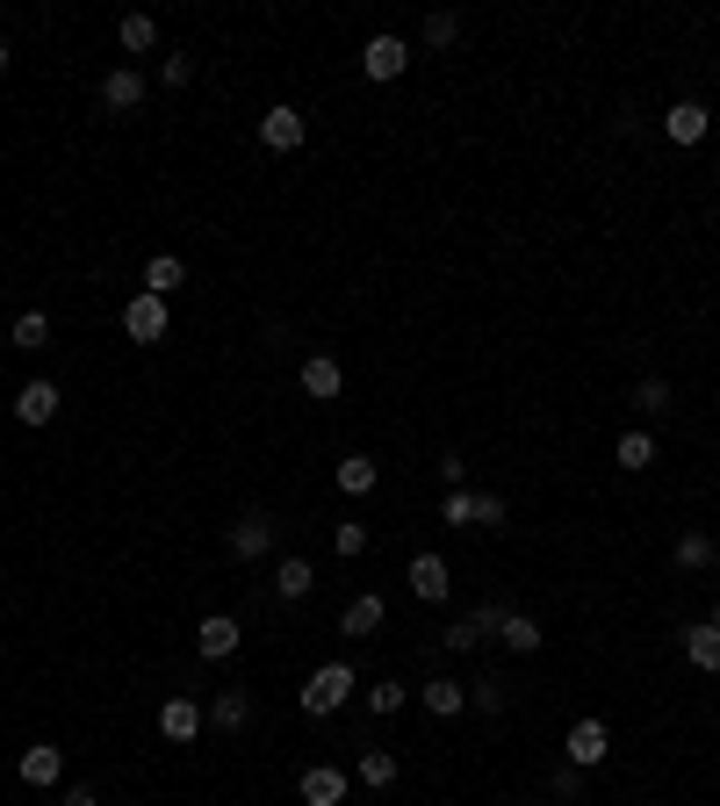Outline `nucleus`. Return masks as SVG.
I'll return each instance as SVG.
<instances>
[{
    "label": "nucleus",
    "instance_id": "f257e3e1",
    "mask_svg": "<svg viewBox=\"0 0 720 806\" xmlns=\"http://www.w3.org/2000/svg\"><path fill=\"white\" fill-rule=\"evenodd\" d=\"M354 691H361V670H354V663H325V670L303 684V713H317V720H325V713H339Z\"/></svg>",
    "mask_w": 720,
    "mask_h": 806
},
{
    "label": "nucleus",
    "instance_id": "f03ea898",
    "mask_svg": "<svg viewBox=\"0 0 720 806\" xmlns=\"http://www.w3.org/2000/svg\"><path fill=\"white\" fill-rule=\"evenodd\" d=\"M497 627H504V605H476L469 619H454V627L440 634V648H447V656H476V648H483Z\"/></svg>",
    "mask_w": 720,
    "mask_h": 806
},
{
    "label": "nucleus",
    "instance_id": "7ed1b4c3",
    "mask_svg": "<svg viewBox=\"0 0 720 806\" xmlns=\"http://www.w3.org/2000/svg\"><path fill=\"white\" fill-rule=\"evenodd\" d=\"M122 331H130L137 346H159L166 339V296H145V288H137V296L122 302Z\"/></svg>",
    "mask_w": 720,
    "mask_h": 806
},
{
    "label": "nucleus",
    "instance_id": "20e7f679",
    "mask_svg": "<svg viewBox=\"0 0 720 806\" xmlns=\"http://www.w3.org/2000/svg\"><path fill=\"white\" fill-rule=\"evenodd\" d=\"M562 756H570L576 770H599L605 756H612V735H605V720H576L570 735H562Z\"/></svg>",
    "mask_w": 720,
    "mask_h": 806
},
{
    "label": "nucleus",
    "instance_id": "39448f33",
    "mask_svg": "<svg viewBox=\"0 0 720 806\" xmlns=\"http://www.w3.org/2000/svg\"><path fill=\"white\" fill-rule=\"evenodd\" d=\"M404 66H411V43L404 37H367L361 43V72H367V80H404Z\"/></svg>",
    "mask_w": 720,
    "mask_h": 806
},
{
    "label": "nucleus",
    "instance_id": "423d86ee",
    "mask_svg": "<svg viewBox=\"0 0 720 806\" xmlns=\"http://www.w3.org/2000/svg\"><path fill=\"white\" fill-rule=\"evenodd\" d=\"M259 145H267V151H303V109L274 101V109L259 116Z\"/></svg>",
    "mask_w": 720,
    "mask_h": 806
},
{
    "label": "nucleus",
    "instance_id": "0eeeda50",
    "mask_svg": "<svg viewBox=\"0 0 720 806\" xmlns=\"http://www.w3.org/2000/svg\"><path fill=\"white\" fill-rule=\"evenodd\" d=\"M238 641H245V627H238V619H231V613H209V619H203V627H195V648H203V656H209V663H224V656H238Z\"/></svg>",
    "mask_w": 720,
    "mask_h": 806
},
{
    "label": "nucleus",
    "instance_id": "6e6552de",
    "mask_svg": "<svg viewBox=\"0 0 720 806\" xmlns=\"http://www.w3.org/2000/svg\"><path fill=\"white\" fill-rule=\"evenodd\" d=\"M411 590H418V598L425 605H440V598H447V590H454V576H447V555H411Z\"/></svg>",
    "mask_w": 720,
    "mask_h": 806
},
{
    "label": "nucleus",
    "instance_id": "1a4fd4ad",
    "mask_svg": "<svg viewBox=\"0 0 720 806\" xmlns=\"http://www.w3.org/2000/svg\"><path fill=\"white\" fill-rule=\"evenodd\" d=\"M14 778H22V785H58V778H66V749H58V742H37V749H22Z\"/></svg>",
    "mask_w": 720,
    "mask_h": 806
},
{
    "label": "nucleus",
    "instance_id": "9d476101",
    "mask_svg": "<svg viewBox=\"0 0 720 806\" xmlns=\"http://www.w3.org/2000/svg\"><path fill=\"white\" fill-rule=\"evenodd\" d=\"M339 389H346V368H339V360H332V354H310V360H303V397L332 404V397H339Z\"/></svg>",
    "mask_w": 720,
    "mask_h": 806
},
{
    "label": "nucleus",
    "instance_id": "9b49d317",
    "mask_svg": "<svg viewBox=\"0 0 720 806\" xmlns=\"http://www.w3.org/2000/svg\"><path fill=\"white\" fill-rule=\"evenodd\" d=\"M707 123H713V116L699 109V101H670V109H663L670 145H707Z\"/></svg>",
    "mask_w": 720,
    "mask_h": 806
},
{
    "label": "nucleus",
    "instance_id": "f8f14e48",
    "mask_svg": "<svg viewBox=\"0 0 720 806\" xmlns=\"http://www.w3.org/2000/svg\"><path fill=\"white\" fill-rule=\"evenodd\" d=\"M267 547H274V519H267V511H245V519L231 526V555L238 561H259Z\"/></svg>",
    "mask_w": 720,
    "mask_h": 806
},
{
    "label": "nucleus",
    "instance_id": "ddd939ff",
    "mask_svg": "<svg viewBox=\"0 0 720 806\" xmlns=\"http://www.w3.org/2000/svg\"><path fill=\"white\" fill-rule=\"evenodd\" d=\"M14 418L22 425H51L58 418V382H22L14 389Z\"/></svg>",
    "mask_w": 720,
    "mask_h": 806
},
{
    "label": "nucleus",
    "instance_id": "4468645a",
    "mask_svg": "<svg viewBox=\"0 0 720 806\" xmlns=\"http://www.w3.org/2000/svg\"><path fill=\"white\" fill-rule=\"evenodd\" d=\"M159 735L166 742H195L203 735V706H195V698H166L159 706Z\"/></svg>",
    "mask_w": 720,
    "mask_h": 806
},
{
    "label": "nucleus",
    "instance_id": "2eb2a0df",
    "mask_svg": "<svg viewBox=\"0 0 720 806\" xmlns=\"http://www.w3.org/2000/svg\"><path fill=\"white\" fill-rule=\"evenodd\" d=\"M101 101H109L116 116H130L137 101H145V72H137V66H116L109 80H101Z\"/></svg>",
    "mask_w": 720,
    "mask_h": 806
},
{
    "label": "nucleus",
    "instance_id": "dca6fc26",
    "mask_svg": "<svg viewBox=\"0 0 720 806\" xmlns=\"http://www.w3.org/2000/svg\"><path fill=\"white\" fill-rule=\"evenodd\" d=\"M339 799H346V770H332V764L303 770V806H339Z\"/></svg>",
    "mask_w": 720,
    "mask_h": 806
},
{
    "label": "nucleus",
    "instance_id": "f3484780",
    "mask_svg": "<svg viewBox=\"0 0 720 806\" xmlns=\"http://www.w3.org/2000/svg\"><path fill=\"white\" fill-rule=\"evenodd\" d=\"M684 663H692V670H720V627L713 619H699V627H684Z\"/></svg>",
    "mask_w": 720,
    "mask_h": 806
},
{
    "label": "nucleus",
    "instance_id": "a211bd4d",
    "mask_svg": "<svg viewBox=\"0 0 720 806\" xmlns=\"http://www.w3.org/2000/svg\"><path fill=\"white\" fill-rule=\"evenodd\" d=\"M310 584H317V569H310L303 555H288L282 569H274V598H288V605H296V598H310Z\"/></svg>",
    "mask_w": 720,
    "mask_h": 806
},
{
    "label": "nucleus",
    "instance_id": "6ab92c4d",
    "mask_svg": "<svg viewBox=\"0 0 720 806\" xmlns=\"http://www.w3.org/2000/svg\"><path fill=\"white\" fill-rule=\"evenodd\" d=\"M425 713H440V720H454V713H462L469 706V684H454V677H433V684H425Z\"/></svg>",
    "mask_w": 720,
    "mask_h": 806
},
{
    "label": "nucleus",
    "instance_id": "aec40b11",
    "mask_svg": "<svg viewBox=\"0 0 720 806\" xmlns=\"http://www.w3.org/2000/svg\"><path fill=\"white\" fill-rule=\"evenodd\" d=\"M382 613H389V605H382V598H375V590H361V598H354V605H346V619H339V634H354V641H361V634H375V627H382Z\"/></svg>",
    "mask_w": 720,
    "mask_h": 806
},
{
    "label": "nucleus",
    "instance_id": "412c9836",
    "mask_svg": "<svg viewBox=\"0 0 720 806\" xmlns=\"http://www.w3.org/2000/svg\"><path fill=\"white\" fill-rule=\"evenodd\" d=\"M180 281H188V260H174V252H159V260L145 267V296H174Z\"/></svg>",
    "mask_w": 720,
    "mask_h": 806
},
{
    "label": "nucleus",
    "instance_id": "4be33fe9",
    "mask_svg": "<svg viewBox=\"0 0 720 806\" xmlns=\"http://www.w3.org/2000/svg\"><path fill=\"white\" fill-rule=\"evenodd\" d=\"M375 482H382V468L367 461V454H346V461H339V490H346V497H367Z\"/></svg>",
    "mask_w": 720,
    "mask_h": 806
},
{
    "label": "nucleus",
    "instance_id": "5701e85b",
    "mask_svg": "<svg viewBox=\"0 0 720 806\" xmlns=\"http://www.w3.org/2000/svg\"><path fill=\"white\" fill-rule=\"evenodd\" d=\"M116 43H122V51H151V43H159V22H151V14H122V22H116Z\"/></svg>",
    "mask_w": 720,
    "mask_h": 806
},
{
    "label": "nucleus",
    "instance_id": "b1692460",
    "mask_svg": "<svg viewBox=\"0 0 720 806\" xmlns=\"http://www.w3.org/2000/svg\"><path fill=\"white\" fill-rule=\"evenodd\" d=\"M497 641L512 648V656H533V648H541V627H533L526 613H504V627H497Z\"/></svg>",
    "mask_w": 720,
    "mask_h": 806
},
{
    "label": "nucleus",
    "instance_id": "393cba45",
    "mask_svg": "<svg viewBox=\"0 0 720 806\" xmlns=\"http://www.w3.org/2000/svg\"><path fill=\"white\" fill-rule=\"evenodd\" d=\"M612 461H620L627 476H641V468H655V439L649 432H627L620 447H612Z\"/></svg>",
    "mask_w": 720,
    "mask_h": 806
},
{
    "label": "nucleus",
    "instance_id": "a878e982",
    "mask_svg": "<svg viewBox=\"0 0 720 806\" xmlns=\"http://www.w3.org/2000/svg\"><path fill=\"white\" fill-rule=\"evenodd\" d=\"M361 785L367 793H389L396 785V756L389 749H361Z\"/></svg>",
    "mask_w": 720,
    "mask_h": 806
},
{
    "label": "nucleus",
    "instance_id": "bb28decb",
    "mask_svg": "<svg viewBox=\"0 0 720 806\" xmlns=\"http://www.w3.org/2000/svg\"><path fill=\"white\" fill-rule=\"evenodd\" d=\"M209 720H217L224 735H238V727L253 720V698H245V691H217V706H209Z\"/></svg>",
    "mask_w": 720,
    "mask_h": 806
},
{
    "label": "nucleus",
    "instance_id": "cd10ccee",
    "mask_svg": "<svg viewBox=\"0 0 720 806\" xmlns=\"http://www.w3.org/2000/svg\"><path fill=\"white\" fill-rule=\"evenodd\" d=\"M404 698H411V691H404V684H396V677H382V684H367V706H375V713H382V720H389V713H404Z\"/></svg>",
    "mask_w": 720,
    "mask_h": 806
},
{
    "label": "nucleus",
    "instance_id": "c85d7f7f",
    "mask_svg": "<svg viewBox=\"0 0 720 806\" xmlns=\"http://www.w3.org/2000/svg\"><path fill=\"white\" fill-rule=\"evenodd\" d=\"M43 339H51V325H43V310H22V317H14V346H22V354H37Z\"/></svg>",
    "mask_w": 720,
    "mask_h": 806
},
{
    "label": "nucleus",
    "instance_id": "c756f323",
    "mask_svg": "<svg viewBox=\"0 0 720 806\" xmlns=\"http://www.w3.org/2000/svg\"><path fill=\"white\" fill-rule=\"evenodd\" d=\"M678 561H684V569H707V561H713V540L707 534H684L678 540Z\"/></svg>",
    "mask_w": 720,
    "mask_h": 806
},
{
    "label": "nucleus",
    "instance_id": "7c9ffc66",
    "mask_svg": "<svg viewBox=\"0 0 720 806\" xmlns=\"http://www.w3.org/2000/svg\"><path fill=\"white\" fill-rule=\"evenodd\" d=\"M634 404L649 410V418H655V410H670V382H663V375H649V382L634 389Z\"/></svg>",
    "mask_w": 720,
    "mask_h": 806
},
{
    "label": "nucleus",
    "instance_id": "2f4dec72",
    "mask_svg": "<svg viewBox=\"0 0 720 806\" xmlns=\"http://www.w3.org/2000/svg\"><path fill=\"white\" fill-rule=\"evenodd\" d=\"M469 497H476V511H469L476 526H504V497L497 490H469Z\"/></svg>",
    "mask_w": 720,
    "mask_h": 806
},
{
    "label": "nucleus",
    "instance_id": "473e14b6",
    "mask_svg": "<svg viewBox=\"0 0 720 806\" xmlns=\"http://www.w3.org/2000/svg\"><path fill=\"white\" fill-rule=\"evenodd\" d=\"M332 547H339L346 561H354V555H367V526H361V519H346L339 534H332Z\"/></svg>",
    "mask_w": 720,
    "mask_h": 806
},
{
    "label": "nucleus",
    "instance_id": "72a5a7b5",
    "mask_svg": "<svg viewBox=\"0 0 720 806\" xmlns=\"http://www.w3.org/2000/svg\"><path fill=\"white\" fill-rule=\"evenodd\" d=\"M454 37H462V22H454V14H447V8H440V14H433V22H425V43H433V51H447V43H454Z\"/></svg>",
    "mask_w": 720,
    "mask_h": 806
},
{
    "label": "nucleus",
    "instance_id": "f704fd0d",
    "mask_svg": "<svg viewBox=\"0 0 720 806\" xmlns=\"http://www.w3.org/2000/svg\"><path fill=\"white\" fill-rule=\"evenodd\" d=\"M469 511H476V497H469V490H447V505H440V519H447V526H476Z\"/></svg>",
    "mask_w": 720,
    "mask_h": 806
},
{
    "label": "nucleus",
    "instance_id": "c9c22d12",
    "mask_svg": "<svg viewBox=\"0 0 720 806\" xmlns=\"http://www.w3.org/2000/svg\"><path fill=\"white\" fill-rule=\"evenodd\" d=\"M159 80H166V87H188V80H195V58H188V51H174V58L159 66Z\"/></svg>",
    "mask_w": 720,
    "mask_h": 806
},
{
    "label": "nucleus",
    "instance_id": "e433bc0d",
    "mask_svg": "<svg viewBox=\"0 0 720 806\" xmlns=\"http://www.w3.org/2000/svg\"><path fill=\"white\" fill-rule=\"evenodd\" d=\"M462 476H469L462 454H440V482H447V490H462Z\"/></svg>",
    "mask_w": 720,
    "mask_h": 806
},
{
    "label": "nucleus",
    "instance_id": "4c0bfd02",
    "mask_svg": "<svg viewBox=\"0 0 720 806\" xmlns=\"http://www.w3.org/2000/svg\"><path fill=\"white\" fill-rule=\"evenodd\" d=\"M548 793H555V799H576V793H584V778H576V764H570V770H555V785H548Z\"/></svg>",
    "mask_w": 720,
    "mask_h": 806
},
{
    "label": "nucleus",
    "instance_id": "58836bf2",
    "mask_svg": "<svg viewBox=\"0 0 720 806\" xmlns=\"http://www.w3.org/2000/svg\"><path fill=\"white\" fill-rule=\"evenodd\" d=\"M476 706H483V713H497V706H504V684H497V677H483V684H476Z\"/></svg>",
    "mask_w": 720,
    "mask_h": 806
},
{
    "label": "nucleus",
    "instance_id": "ea45409f",
    "mask_svg": "<svg viewBox=\"0 0 720 806\" xmlns=\"http://www.w3.org/2000/svg\"><path fill=\"white\" fill-rule=\"evenodd\" d=\"M66 806H101V799H95V785H72V793H66Z\"/></svg>",
    "mask_w": 720,
    "mask_h": 806
},
{
    "label": "nucleus",
    "instance_id": "a19ab883",
    "mask_svg": "<svg viewBox=\"0 0 720 806\" xmlns=\"http://www.w3.org/2000/svg\"><path fill=\"white\" fill-rule=\"evenodd\" d=\"M8 66H14V51H8V43H0V80H8Z\"/></svg>",
    "mask_w": 720,
    "mask_h": 806
},
{
    "label": "nucleus",
    "instance_id": "79ce46f5",
    "mask_svg": "<svg viewBox=\"0 0 720 806\" xmlns=\"http://www.w3.org/2000/svg\"><path fill=\"white\" fill-rule=\"evenodd\" d=\"M713 627H720V605H713Z\"/></svg>",
    "mask_w": 720,
    "mask_h": 806
}]
</instances>
